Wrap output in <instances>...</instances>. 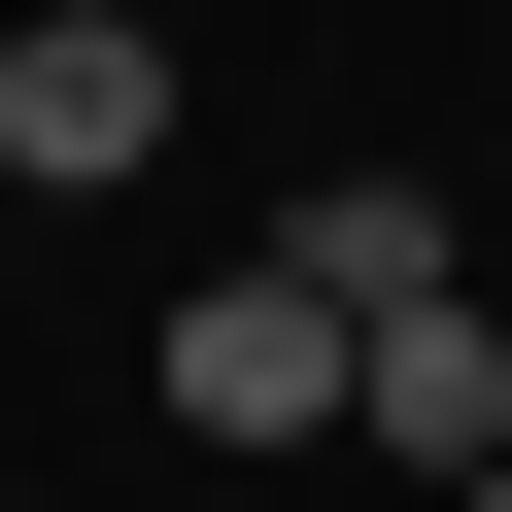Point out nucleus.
Returning <instances> with one entry per match:
<instances>
[{"label": "nucleus", "instance_id": "f257e3e1", "mask_svg": "<svg viewBox=\"0 0 512 512\" xmlns=\"http://www.w3.org/2000/svg\"><path fill=\"white\" fill-rule=\"evenodd\" d=\"M171 137V35H137V0H0V205H103Z\"/></svg>", "mask_w": 512, "mask_h": 512}, {"label": "nucleus", "instance_id": "f03ea898", "mask_svg": "<svg viewBox=\"0 0 512 512\" xmlns=\"http://www.w3.org/2000/svg\"><path fill=\"white\" fill-rule=\"evenodd\" d=\"M308 410H376V342H342V274L274 239V274H205V308H171V444H308Z\"/></svg>", "mask_w": 512, "mask_h": 512}, {"label": "nucleus", "instance_id": "7ed1b4c3", "mask_svg": "<svg viewBox=\"0 0 512 512\" xmlns=\"http://www.w3.org/2000/svg\"><path fill=\"white\" fill-rule=\"evenodd\" d=\"M376 444H410V478H512V308H478V274L376 308Z\"/></svg>", "mask_w": 512, "mask_h": 512}, {"label": "nucleus", "instance_id": "20e7f679", "mask_svg": "<svg viewBox=\"0 0 512 512\" xmlns=\"http://www.w3.org/2000/svg\"><path fill=\"white\" fill-rule=\"evenodd\" d=\"M308 274H342V342H376V308H444V274H478V239H444L410 171H342V205H308Z\"/></svg>", "mask_w": 512, "mask_h": 512}, {"label": "nucleus", "instance_id": "39448f33", "mask_svg": "<svg viewBox=\"0 0 512 512\" xmlns=\"http://www.w3.org/2000/svg\"><path fill=\"white\" fill-rule=\"evenodd\" d=\"M444 512H512V478H444Z\"/></svg>", "mask_w": 512, "mask_h": 512}]
</instances>
